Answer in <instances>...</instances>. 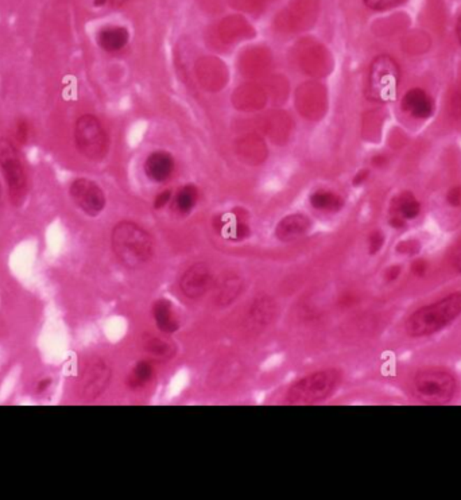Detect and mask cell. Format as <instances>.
Masks as SVG:
<instances>
[{"label": "cell", "mask_w": 461, "mask_h": 500, "mask_svg": "<svg viewBox=\"0 0 461 500\" xmlns=\"http://www.w3.org/2000/svg\"><path fill=\"white\" fill-rule=\"evenodd\" d=\"M460 317L461 291H452L413 310L404 320V334L410 339L430 337L451 327Z\"/></svg>", "instance_id": "6da1fadb"}, {"label": "cell", "mask_w": 461, "mask_h": 500, "mask_svg": "<svg viewBox=\"0 0 461 500\" xmlns=\"http://www.w3.org/2000/svg\"><path fill=\"white\" fill-rule=\"evenodd\" d=\"M111 247L127 269H139L153 258V236L134 221H119L111 232Z\"/></svg>", "instance_id": "7a4b0ae2"}, {"label": "cell", "mask_w": 461, "mask_h": 500, "mask_svg": "<svg viewBox=\"0 0 461 500\" xmlns=\"http://www.w3.org/2000/svg\"><path fill=\"white\" fill-rule=\"evenodd\" d=\"M410 390L418 402L441 406L451 404L456 398L459 381L448 368L425 367L413 375Z\"/></svg>", "instance_id": "3957f363"}, {"label": "cell", "mask_w": 461, "mask_h": 500, "mask_svg": "<svg viewBox=\"0 0 461 500\" xmlns=\"http://www.w3.org/2000/svg\"><path fill=\"white\" fill-rule=\"evenodd\" d=\"M20 146L14 139L0 138V173L8 200L14 208H20L29 196V175L20 158Z\"/></svg>", "instance_id": "277c9868"}, {"label": "cell", "mask_w": 461, "mask_h": 500, "mask_svg": "<svg viewBox=\"0 0 461 500\" xmlns=\"http://www.w3.org/2000/svg\"><path fill=\"white\" fill-rule=\"evenodd\" d=\"M342 381L343 374L337 368H327L313 372L297 381L288 388L286 402L297 406L320 404L336 392L342 385Z\"/></svg>", "instance_id": "5b68a950"}, {"label": "cell", "mask_w": 461, "mask_h": 500, "mask_svg": "<svg viewBox=\"0 0 461 500\" xmlns=\"http://www.w3.org/2000/svg\"><path fill=\"white\" fill-rule=\"evenodd\" d=\"M401 84V66L390 54L374 58L367 81V98L372 103L387 104L397 98Z\"/></svg>", "instance_id": "8992f818"}, {"label": "cell", "mask_w": 461, "mask_h": 500, "mask_svg": "<svg viewBox=\"0 0 461 500\" xmlns=\"http://www.w3.org/2000/svg\"><path fill=\"white\" fill-rule=\"evenodd\" d=\"M77 152L91 162H101L110 150V138L101 122L92 114L81 115L75 123Z\"/></svg>", "instance_id": "52a82bcc"}, {"label": "cell", "mask_w": 461, "mask_h": 500, "mask_svg": "<svg viewBox=\"0 0 461 500\" xmlns=\"http://www.w3.org/2000/svg\"><path fill=\"white\" fill-rule=\"evenodd\" d=\"M112 369L110 365L100 358L87 362L78 379V392L87 401L97 399L111 383Z\"/></svg>", "instance_id": "ba28073f"}, {"label": "cell", "mask_w": 461, "mask_h": 500, "mask_svg": "<svg viewBox=\"0 0 461 500\" xmlns=\"http://www.w3.org/2000/svg\"><path fill=\"white\" fill-rule=\"evenodd\" d=\"M69 196L73 204L89 217H96L107 205L105 193L89 178H76L69 185Z\"/></svg>", "instance_id": "9c48e42d"}, {"label": "cell", "mask_w": 461, "mask_h": 500, "mask_svg": "<svg viewBox=\"0 0 461 500\" xmlns=\"http://www.w3.org/2000/svg\"><path fill=\"white\" fill-rule=\"evenodd\" d=\"M214 277L207 263H196L186 270L180 279V289L182 294L191 300H197L205 295L213 286Z\"/></svg>", "instance_id": "30bf717a"}, {"label": "cell", "mask_w": 461, "mask_h": 500, "mask_svg": "<svg viewBox=\"0 0 461 500\" xmlns=\"http://www.w3.org/2000/svg\"><path fill=\"white\" fill-rule=\"evenodd\" d=\"M277 314L278 307L275 300L266 294H261L251 302L244 324L250 332H261L275 321Z\"/></svg>", "instance_id": "8fae6325"}, {"label": "cell", "mask_w": 461, "mask_h": 500, "mask_svg": "<svg viewBox=\"0 0 461 500\" xmlns=\"http://www.w3.org/2000/svg\"><path fill=\"white\" fill-rule=\"evenodd\" d=\"M434 100L423 88L409 89L401 100V108L404 114L417 120H425L434 114Z\"/></svg>", "instance_id": "7c38bea8"}, {"label": "cell", "mask_w": 461, "mask_h": 500, "mask_svg": "<svg viewBox=\"0 0 461 500\" xmlns=\"http://www.w3.org/2000/svg\"><path fill=\"white\" fill-rule=\"evenodd\" d=\"M213 300L219 307L233 304L243 293V281L235 272H224L213 282Z\"/></svg>", "instance_id": "4fadbf2b"}, {"label": "cell", "mask_w": 461, "mask_h": 500, "mask_svg": "<svg viewBox=\"0 0 461 500\" xmlns=\"http://www.w3.org/2000/svg\"><path fill=\"white\" fill-rule=\"evenodd\" d=\"M312 227L310 219L302 213H293L284 217L275 228V236L281 242H294L307 235Z\"/></svg>", "instance_id": "5bb4252c"}, {"label": "cell", "mask_w": 461, "mask_h": 500, "mask_svg": "<svg viewBox=\"0 0 461 500\" xmlns=\"http://www.w3.org/2000/svg\"><path fill=\"white\" fill-rule=\"evenodd\" d=\"M423 211V205L420 203V200L416 197V194L410 191H404V192L397 194L391 203H390V208L388 213L390 216H395L400 219H404V221H413L416 220L420 213Z\"/></svg>", "instance_id": "9a60e30c"}, {"label": "cell", "mask_w": 461, "mask_h": 500, "mask_svg": "<svg viewBox=\"0 0 461 500\" xmlns=\"http://www.w3.org/2000/svg\"><path fill=\"white\" fill-rule=\"evenodd\" d=\"M145 174L153 182L168 181L174 172V159L166 152H155L149 155L145 162Z\"/></svg>", "instance_id": "2e32d148"}, {"label": "cell", "mask_w": 461, "mask_h": 500, "mask_svg": "<svg viewBox=\"0 0 461 500\" xmlns=\"http://www.w3.org/2000/svg\"><path fill=\"white\" fill-rule=\"evenodd\" d=\"M97 45L107 53H117L126 47L130 33L123 26H107L97 33Z\"/></svg>", "instance_id": "e0dca14e"}, {"label": "cell", "mask_w": 461, "mask_h": 500, "mask_svg": "<svg viewBox=\"0 0 461 500\" xmlns=\"http://www.w3.org/2000/svg\"><path fill=\"white\" fill-rule=\"evenodd\" d=\"M153 317L158 329L165 334L174 333L180 328L173 305L169 300L162 298L154 302Z\"/></svg>", "instance_id": "ac0fdd59"}, {"label": "cell", "mask_w": 461, "mask_h": 500, "mask_svg": "<svg viewBox=\"0 0 461 500\" xmlns=\"http://www.w3.org/2000/svg\"><path fill=\"white\" fill-rule=\"evenodd\" d=\"M143 349L147 355L159 362L169 360L175 355V346L172 341L149 333L143 336Z\"/></svg>", "instance_id": "d6986e66"}, {"label": "cell", "mask_w": 461, "mask_h": 500, "mask_svg": "<svg viewBox=\"0 0 461 500\" xmlns=\"http://www.w3.org/2000/svg\"><path fill=\"white\" fill-rule=\"evenodd\" d=\"M310 204L314 209L335 213L344 207V200L337 193L317 191L310 196Z\"/></svg>", "instance_id": "ffe728a7"}, {"label": "cell", "mask_w": 461, "mask_h": 500, "mask_svg": "<svg viewBox=\"0 0 461 500\" xmlns=\"http://www.w3.org/2000/svg\"><path fill=\"white\" fill-rule=\"evenodd\" d=\"M198 201V189L194 185L182 186L174 196L173 209L180 214H188Z\"/></svg>", "instance_id": "44dd1931"}, {"label": "cell", "mask_w": 461, "mask_h": 500, "mask_svg": "<svg viewBox=\"0 0 461 500\" xmlns=\"http://www.w3.org/2000/svg\"><path fill=\"white\" fill-rule=\"evenodd\" d=\"M154 376V367L149 360H142L133 368L131 374L127 378V385L133 390L142 388L147 385Z\"/></svg>", "instance_id": "7402d4cb"}, {"label": "cell", "mask_w": 461, "mask_h": 500, "mask_svg": "<svg viewBox=\"0 0 461 500\" xmlns=\"http://www.w3.org/2000/svg\"><path fill=\"white\" fill-rule=\"evenodd\" d=\"M31 130H33L31 123L26 117H20L14 126V138H13L14 142L18 146L27 145L31 138Z\"/></svg>", "instance_id": "603a6c76"}, {"label": "cell", "mask_w": 461, "mask_h": 500, "mask_svg": "<svg viewBox=\"0 0 461 500\" xmlns=\"http://www.w3.org/2000/svg\"><path fill=\"white\" fill-rule=\"evenodd\" d=\"M368 253L369 255H376L378 252L383 249L384 243H386V236L382 231L375 230L368 235Z\"/></svg>", "instance_id": "cb8c5ba5"}, {"label": "cell", "mask_w": 461, "mask_h": 500, "mask_svg": "<svg viewBox=\"0 0 461 500\" xmlns=\"http://www.w3.org/2000/svg\"><path fill=\"white\" fill-rule=\"evenodd\" d=\"M365 7L372 11H387L404 3V0H363Z\"/></svg>", "instance_id": "d4e9b609"}, {"label": "cell", "mask_w": 461, "mask_h": 500, "mask_svg": "<svg viewBox=\"0 0 461 500\" xmlns=\"http://www.w3.org/2000/svg\"><path fill=\"white\" fill-rule=\"evenodd\" d=\"M421 251V243L418 240L410 239V240H404L397 246V252L404 255V256H414Z\"/></svg>", "instance_id": "484cf974"}, {"label": "cell", "mask_w": 461, "mask_h": 500, "mask_svg": "<svg viewBox=\"0 0 461 500\" xmlns=\"http://www.w3.org/2000/svg\"><path fill=\"white\" fill-rule=\"evenodd\" d=\"M445 201L451 208H460L461 207V185H453L451 186L446 194Z\"/></svg>", "instance_id": "4316f807"}, {"label": "cell", "mask_w": 461, "mask_h": 500, "mask_svg": "<svg viewBox=\"0 0 461 500\" xmlns=\"http://www.w3.org/2000/svg\"><path fill=\"white\" fill-rule=\"evenodd\" d=\"M429 269H430L429 262H427L426 259H423V258L414 259V260L411 262V265H410V271H411V274H413L414 277H417V278H423V277H426V275H427V272H429Z\"/></svg>", "instance_id": "83f0119b"}, {"label": "cell", "mask_w": 461, "mask_h": 500, "mask_svg": "<svg viewBox=\"0 0 461 500\" xmlns=\"http://www.w3.org/2000/svg\"><path fill=\"white\" fill-rule=\"evenodd\" d=\"M404 272V267L401 265H391L384 270L383 279L386 284H394L397 282Z\"/></svg>", "instance_id": "f1b7e54d"}, {"label": "cell", "mask_w": 461, "mask_h": 500, "mask_svg": "<svg viewBox=\"0 0 461 500\" xmlns=\"http://www.w3.org/2000/svg\"><path fill=\"white\" fill-rule=\"evenodd\" d=\"M449 111H451V115L455 116V117H460L461 91H458L456 94H453V96L451 97V103H449Z\"/></svg>", "instance_id": "f546056e"}, {"label": "cell", "mask_w": 461, "mask_h": 500, "mask_svg": "<svg viewBox=\"0 0 461 500\" xmlns=\"http://www.w3.org/2000/svg\"><path fill=\"white\" fill-rule=\"evenodd\" d=\"M170 200H172V192L170 191L159 193L154 200V208L155 209H162L166 204H169Z\"/></svg>", "instance_id": "4dcf8cb0"}, {"label": "cell", "mask_w": 461, "mask_h": 500, "mask_svg": "<svg viewBox=\"0 0 461 500\" xmlns=\"http://www.w3.org/2000/svg\"><path fill=\"white\" fill-rule=\"evenodd\" d=\"M358 301H359V298H358L356 294H353V293H346V294H343L342 298L339 300V304H340L342 307H344V308H349V307L356 305Z\"/></svg>", "instance_id": "1f68e13d"}, {"label": "cell", "mask_w": 461, "mask_h": 500, "mask_svg": "<svg viewBox=\"0 0 461 500\" xmlns=\"http://www.w3.org/2000/svg\"><path fill=\"white\" fill-rule=\"evenodd\" d=\"M368 175H369V170H368V169H363V170H360L359 173L356 174V175L353 177L352 184H353L355 186H360V185H363L365 181L368 179Z\"/></svg>", "instance_id": "d6a6232c"}, {"label": "cell", "mask_w": 461, "mask_h": 500, "mask_svg": "<svg viewBox=\"0 0 461 500\" xmlns=\"http://www.w3.org/2000/svg\"><path fill=\"white\" fill-rule=\"evenodd\" d=\"M50 385H52V379H50V378H43V379H41L38 383H37V385H36V391H37L38 394H43L45 391H47V390L50 388Z\"/></svg>", "instance_id": "836d02e7"}, {"label": "cell", "mask_w": 461, "mask_h": 500, "mask_svg": "<svg viewBox=\"0 0 461 500\" xmlns=\"http://www.w3.org/2000/svg\"><path fill=\"white\" fill-rule=\"evenodd\" d=\"M452 267L455 269L456 272L461 274V249L452 258Z\"/></svg>", "instance_id": "e575fe53"}, {"label": "cell", "mask_w": 461, "mask_h": 500, "mask_svg": "<svg viewBox=\"0 0 461 500\" xmlns=\"http://www.w3.org/2000/svg\"><path fill=\"white\" fill-rule=\"evenodd\" d=\"M387 163V158L384 155H375L372 158V165L375 168H383L384 165Z\"/></svg>", "instance_id": "d590c367"}, {"label": "cell", "mask_w": 461, "mask_h": 500, "mask_svg": "<svg viewBox=\"0 0 461 500\" xmlns=\"http://www.w3.org/2000/svg\"><path fill=\"white\" fill-rule=\"evenodd\" d=\"M456 36H458V41H459L461 46V14L458 18V22H456Z\"/></svg>", "instance_id": "8d00e7d4"}, {"label": "cell", "mask_w": 461, "mask_h": 500, "mask_svg": "<svg viewBox=\"0 0 461 500\" xmlns=\"http://www.w3.org/2000/svg\"><path fill=\"white\" fill-rule=\"evenodd\" d=\"M112 1V4L115 6V7H120L122 4H124L127 0H111Z\"/></svg>", "instance_id": "74e56055"}, {"label": "cell", "mask_w": 461, "mask_h": 500, "mask_svg": "<svg viewBox=\"0 0 461 500\" xmlns=\"http://www.w3.org/2000/svg\"><path fill=\"white\" fill-rule=\"evenodd\" d=\"M105 1H107V0H95V6H97V7L104 6V4H105Z\"/></svg>", "instance_id": "f35d334b"}, {"label": "cell", "mask_w": 461, "mask_h": 500, "mask_svg": "<svg viewBox=\"0 0 461 500\" xmlns=\"http://www.w3.org/2000/svg\"><path fill=\"white\" fill-rule=\"evenodd\" d=\"M1 197H3V188H1V184H0V205H1Z\"/></svg>", "instance_id": "ab89813d"}]
</instances>
